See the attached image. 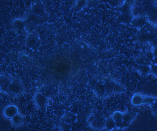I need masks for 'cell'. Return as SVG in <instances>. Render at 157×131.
<instances>
[{
	"label": "cell",
	"instance_id": "obj_1",
	"mask_svg": "<svg viewBox=\"0 0 157 131\" xmlns=\"http://www.w3.org/2000/svg\"><path fill=\"white\" fill-rule=\"evenodd\" d=\"M48 99L41 93H37L34 97L35 104L40 109H45L47 106Z\"/></svg>",
	"mask_w": 157,
	"mask_h": 131
},
{
	"label": "cell",
	"instance_id": "obj_2",
	"mask_svg": "<svg viewBox=\"0 0 157 131\" xmlns=\"http://www.w3.org/2000/svg\"><path fill=\"white\" fill-rule=\"evenodd\" d=\"M17 107L16 106L11 105L8 106L4 110L3 114L6 118L12 119L14 116L18 114Z\"/></svg>",
	"mask_w": 157,
	"mask_h": 131
},
{
	"label": "cell",
	"instance_id": "obj_3",
	"mask_svg": "<svg viewBox=\"0 0 157 131\" xmlns=\"http://www.w3.org/2000/svg\"><path fill=\"white\" fill-rule=\"evenodd\" d=\"M9 90L12 94L16 95L22 94L23 92V89L22 85L18 82H14L10 85Z\"/></svg>",
	"mask_w": 157,
	"mask_h": 131
},
{
	"label": "cell",
	"instance_id": "obj_4",
	"mask_svg": "<svg viewBox=\"0 0 157 131\" xmlns=\"http://www.w3.org/2000/svg\"><path fill=\"white\" fill-rule=\"evenodd\" d=\"M25 118L24 117L19 114H17L12 119L13 125L15 126H19L24 123Z\"/></svg>",
	"mask_w": 157,
	"mask_h": 131
},
{
	"label": "cell",
	"instance_id": "obj_5",
	"mask_svg": "<svg viewBox=\"0 0 157 131\" xmlns=\"http://www.w3.org/2000/svg\"><path fill=\"white\" fill-rule=\"evenodd\" d=\"M114 122L112 121H109V122H108L107 124V129H112L114 126Z\"/></svg>",
	"mask_w": 157,
	"mask_h": 131
},
{
	"label": "cell",
	"instance_id": "obj_6",
	"mask_svg": "<svg viewBox=\"0 0 157 131\" xmlns=\"http://www.w3.org/2000/svg\"><path fill=\"white\" fill-rule=\"evenodd\" d=\"M101 131H108L106 130H104Z\"/></svg>",
	"mask_w": 157,
	"mask_h": 131
},
{
	"label": "cell",
	"instance_id": "obj_7",
	"mask_svg": "<svg viewBox=\"0 0 157 131\" xmlns=\"http://www.w3.org/2000/svg\"></svg>",
	"mask_w": 157,
	"mask_h": 131
}]
</instances>
